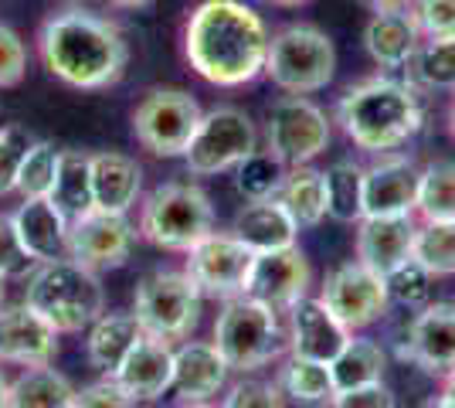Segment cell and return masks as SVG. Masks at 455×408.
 Listing matches in <instances>:
<instances>
[{
	"label": "cell",
	"mask_w": 455,
	"mask_h": 408,
	"mask_svg": "<svg viewBox=\"0 0 455 408\" xmlns=\"http://www.w3.org/2000/svg\"><path fill=\"white\" fill-rule=\"evenodd\" d=\"M268 35L262 14L245 0H201L184 24V59L218 89H242L266 76Z\"/></svg>",
	"instance_id": "cell-1"
},
{
	"label": "cell",
	"mask_w": 455,
	"mask_h": 408,
	"mask_svg": "<svg viewBox=\"0 0 455 408\" xmlns=\"http://www.w3.org/2000/svg\"><path fill=\"white\" fill-rule=\"evenodd\" d=\"M38 59L58 82L99 92L126 76L130 41L116 20L85 7H65L38 28Z\"/></svg>",
	"instance_id": "cell-2"
},
{
	"label": "cell",
	"mask_w": 455,
	"mask_h": 408,
	"mask_svg": "<svg viewBox=\"0 0 455 408\" xmlns=\"http://www.w3.org/2000/svg\"><path fill=\"white\" fill-rule=\"evenodd\" d=\"M337 123L354 147L367 154H395L425 126V109L411 82L371 76L340 96Z\"/></svg>",
	"instance_id": "cell-3"
},
{
	"label": "cell",
	"mask_w": 455,
	"mask_h": 408,
	"mask_svg": "<svg viewBox=\"0 0 455 408\" xmlns=\"http://www.w3.org/2000/svg\"><path fill=\"white\" fill-rule=\"evenodd\" d=\"M24 303L48 320L58 333L89 331L95 320L106 313V290L99 272L85 269L65 259L38 262V269L28 276Z\"/></svg>",
	"instance_id": "cell-4"
},
{
	"label": "cell",
	"mask_w": 455,
	"mask_h": 408,
	"mask_svg": "<svg viewBox=\"0 0 455 408\" xmlns=\"http://www.w3.org/2000/svg\"><path fill=\"white\" fill-rule=\"evenodd\" d=\"M266 76L289 96H313L337 76L333 38L316 24H285L268 41Z\"/></svg>",
	"instance_id": "cell-5"
},
{
	"label": "cell",
	"mask_w": 455,
	"mask_h": 408,
	"mask_svg": "<svg viewBox=\"0 0 455 408\" xmlns=\"http://www.w3.org/2000/svg\"><path fill=\"white\" fill-rule=\"evenodd\" d=\"M214 228V204L204 188L167 180L143 197L140 232L147 242L167 252H188Z\"/></svg>",
	"instance_id": "cell-6"
},
{
	"label": "cell",
	"mask_w": 455,
	"mask_h": 408,
	"mask_svg": "<svg viewBox=\"0 0 455 408\" xmlns=\"http://www.w3.org/2000/svg\"><path fill=\"white\" fill-rule=\"evenodd\" d=\"M283 327H279V310L251 296H235L225 300V307L214 320V348L225 357L231 371H259L268 361L283 354Z\"/></svg>",
	"instance_id": "cell-7"
},
{
	"label": "cell",
	"mask_w": 455,
	"mask_h": 408,
	"mask_svg": "<svg viewBox=\"0 0 455 408\" xmlns=\"http://www.w3.org/2000/svg\"><path fill=\"white\" fill-rule=\"evenodd\" d=\"M201 303L204 292L197 290V283L180 269H160L150 272L140 286H136L133 316L143 327V333L160 337V340H188L201 324Z\"/></svg>",
	"instance_id": "cell-8"
},
{
	"label": "cell",
	"mask_w": 455,
	"mask_h": 408,
	"mask_svg": "<svg viewBox=\"0 0 455 408\" xmlns=\"http://www.w3.org/2000/svg\"><path fill=\"white\" fill-rule=\"evenodd\" d=\"M201 116H204V109L197 106V99L190 92L173 89V85H156L136 102L133 136L153 156H167V160L184 156L197 133Z\"/></svg>",
	"instance_id": "cell-9"
},
{
	"label": "cell",
	"mask_w": 455,
	"mask_h": 408,
	"mask_svg": "<svg viewBox=\"0 0 455 408\" xmlns=\"http://www.w3.org/2000/svg\"><path fill=\"white\" fill-rule=\"evenodd\" d=\"M251 150H259V130L251 116L238 106H214L197 123L184 164L194 177H214L235 171Z\"/></svg>",
	"instance_id": "cell-10"
},
{
	"label": "cell",
	"mask_w": 455,
	"mask_h": 408,
	"mask_svg": "<svg viewBox=\"0 0 455 408\" xmlns=\"http://www.w3.org/2000/svg\"><path fill=\"white\" fill-rule=\"evenodd\" d=\"M330 136H333L330 119L313 99L283 96L268 109L266 150H272L285 167L313 164L330 147Z\"/></svg>",
	"instance_id": "cell-11"
},
{
	"label": "cell",
	"mask_w": 455,
	"mask_h": 408,
	"mask_svg": "<svg viewBox=\"0 0 455 408\" xmlns=\"http://www.w3.org/2000/svg\"><path fill=\"white\" fill-rule=\"evenodd\" d=\"M320 300L326 303V310L340 320L350 333L367 331L371 324H378L380 316L391 307L387 296V283L384 276L374 269H367L363 262H343L326 276L320 290Z\"/></svg>",
	"instance_id": "cell-12"
},
{
	"label": "cell",
	"mask_w": 455,
	"mask_h": 408,
	"mask_svg": "<svg viewBox=\"0 0 455 408\" xmlns=\"http://www.w3.org/2000/svg\"><path fill=\"white\" fill-rule=\"evenodd\" d=\"M188 272L190 279L197 283V290L214 300H235L245 292L248 269L255 252L242 245L231 232H214L211 228L201 242H194L188 252Z\"/></svg>",
	"instance_id": "cell-13"
},
{
	"label": "cell",
	"mask_w": 455,
	"mask_h": 408,
	"mask_svg": "<svg viewBox=\"0 0 455 408\" xmlns=\"http://www.w3.org/2000/svg\"><path fill=\"white\" fill-rule=\"evenodd\" d=\"M133 242L136 228L126 214L92 208L76 221H68V259L92 272L126 266Z\"/></svg>",
	"instance_id": "cell-14"
},
{
	"label": "cell",
	"mask_w": 455,
	"mask_h": 408,
	"mask_svg": "<svg viewBox=\"0 0 455 408\" xmlns=\"http://www.w3.org/2000/svg\"><path fill=\"white\" fill-rule=\"evenodd\" d=\"M309 283H313V269L306 252L299 245H285L275 252H255L242 296H251L272 310L285 313L309 292Z\"/></svg>",
	"instance_id": "cell-15"
},
{
	"label": "cell",
	"mask_w": 455,
	"mask_h": 408,
	"mask_svg": "<svg viewBox=\"0 0 455 408\" xmlns=\"http://www.w3.org/2000/svg\"><path fill=\"white\" fill-rule=\"evenodd\" d=\"M398 357L435 378L455 371V303H425L408 324Z\"/></svg>",
	"instance_id": "cell-16"
},
{
	"label": "cell",
	"mask_w": 455,
	"mask_h": 408,
	"mask_svg": "<svg viewBox=\"0 0 455 408\" xmlns=\"http://www.w3.org/2000/svg\"><path fill=\"white\" fill-rule=\"evenodd\" d=\"M58 354V331L28 303L0 307V364L41 368Z\"/></svg>",
	"instance_id": "cell-17"
},
{
	"label": "cell",
	"mask_w": 455,
	"mask_h": 408,
	"mask_svg": "<svg viewBox=\"0 0 455 408\" xmlns=\"http://www.w3.org/2000/svg\"><path fill=\"white\" fill-rule=\"evenodd\" d=\"M285 313H289V337H285L289 344L285 348L296 357H309V361L330 364L347 348V340L354 337L333 313L326 310V303H323L320 296L316 300L303 296L299 303H292Z\"/></svg>",
	"instance_id": "cell-18"
},
{
	"label": "cell",
	"mask_w": 455,
	"mask_h": 408,
	"mask_svg": "<svg viewBox=\"0 0 455 408\" xmlns=\"http://www.w3.org/2000/svg\"><path fill=\"white\" fill-rule=\"evenodd\" d=\"M418 164L404 154H380L363 174V218L411 214L418 201Z\"/></svg>",
	"instance_id": "cell-19"
},
{
	"label": "cell",
	"mask_w": 455,
	"mask_h": 408,
	"mask_svg": "<svg viewBox=\"0 0 455 408\" xmlns=\"http://www.w3.org/2000/svg\"><path fill=\"white\" fill-rule=\"evenodd\" d=\"M415 214H380V218H361L357 221V262L378 276L411 259L415 249Z\"/></svg>",
	"instance_id": "cell-20"
},
{
	"label": "cell",
	"mask_w": 455,
	"mask_h": 408,
	"mask_svg": "<svg viewBox=\"0 0 455 408\" xmlns=\"http://www.w3.org/2000/svg\"><path fill=\"white\" fill-rule=\"evenodd\" d=\"M109 378H116L119 388L126 391L133 402H156V398H164V391H171L173 348L160 337L143 333L136 340V348L126 354V361Z\"/></svg>",
	"instance_id": "cell-21"
},
{
	"label": "cell",
	"mask_w": 455,
	"mask_h": 408,
	"mask_svg": "<svg viewBox=\"0 0 455 408\" xmlns=\"http://www.w3.org/2000/svg\"><path fill=\"white\" fill-rule=\"evenodd\" d=\"M228 364L208 340H188L180 348H173V381L171 388L177 391L180 402H208L228 381Z\"/></svg>",
	"instance_id": "cell-22"
},
{
	"label": "cell",
	"mask_w": 455,
	"mask_h": 408,
	"mask_svg": "<svg viewBox=\"0 0 455 408\" xmlns=\"http://www.w3.org/2000/svg\"><path fill=\"white\" fill-rule=\"evenodd\" d=\"M14 218L20 245L35 262H52L68 255V218L58 212L52 197H24Z\"/></svg>",
	"instance_id": "cell-23"
},
{
	"label": "cell",
	"mask_w": 455,
	"mask_h": 408,
	"mask_svg": "<svg viewBox=\"0 0 455 408\" xmlns=\"http://www.w3.org/2000/svg\"><path fill=\"white\" fill-rule=\"evenodd\" d=\"M228 232L251 252H275L285 245H296L299 225L292 221V214L285 212L279 197H266V201H248L245 208L235 214Z\"/></svg>",
	"instance_id": "cell-24"
},
{
	"label": "cell",
	"mask_w": 455,
	"mask_h": 408,
	"mask_svg": "<svg viewBox=\"0 0 455 408\" xmlns=\"http://www.w3.org/2000/svg\"><path fill=\"white\" fill-rule=\"evenodd\" d=\"M143 195V167L119 150L92 154V201L99 212L130 214Z\"/></svg>",
	"instance_id": "cell-25"
},
{
	"label": "cell",
	"mask_w": 455,
	"mask_h": 408,
	"mask_svg": "<svg viewBox=\"0 0 455 408\" xmlns=\"http://www.w3.org/2000/svg\"><path fill=\"white\" fill-rule=\"evenodd\" d=\"M418 44H421V35L408 11L404 14H374L363 28V48L384 72L408 68Z\"/></svg>",
	"instance_id": "cell-26"
},
{
	"label": "cell",
	"mask_w": 455,
	"mask_h": 408,
	"mask_svg": "<svg viewBox=\"0 0 455 408\" xmlns=\"http://www.w3.org/2000/svg\"><path fill=\"white\" fill-rule=\"evenodd\" d=\"M140 337H143V327L136 324L133 313H102L89 327V340H85L89 364L102 374H116V368L126 361V354L136 348Z\"/></svg>",
	"instance_id": "cell-27"
},
{
	"label": "cell",
	"mask_w": 455,
	"mask_h": 408,
	"mask_svg": "<svg viewBox=\"0 0 455 408\" xmlns=\"http://www.w3.org/2000/svg\"><path fill=\"white\" fill-rule=\"evenodd\" d=\"M52 201L55 208L68 221L82 218L85 212H92V154L89 150H61L58 160V177L52 188Z\"/></svg>",
	"instance_id": "cell-28"
},
{
	"label": "cell",
	"mask_w": 455,
	"mask_h": 408,
	"mask_svg": "<svg viewBox=\"0 0 455 408\" xmlns=\"http://www.w3.org/2000/svg\"><path fill=\"white\" fill-rule=\"evenodd\" d=\"M279 201L299 228H316L326 218V177H323V171H316L313 164L289 167Z\"/></svg>",
	"instance_id": "cell-29"
},
{
	"label": "cell",
	"mask_w": 455,
	"mask_h": 408,
	"mask_svg": "<svg viewBox=\"0 0 455 408\" xmlns=\"http://www.w3.org/2000/svg\"><path fill=\"white\" fill-rule=\"evenodd\" d=\"M72 402H76V385L52 364H41V368H24L11 381L7 408H72Z\"/></svg>",
	"instance_id": "cell-30"
},
{
	"label": "cell",
	"mask_w": 455,
	"mask_h": 408,
	"mask_svg": "<svg viewBox=\"0 0 455 408\" xmlns=\"http://www.w3.org/2000/svg\"><path fill=\"white\" fill-rule=\"evenodd\" d=\"M330 371H333V388L337 391L374 385V381H384L387 354L371 337H350L347 348L330 361Z\"/></svg>",
	"instance_id": "cell-31"
},
{
	"label": "cell",
	"mask_w": 455,
	"mask_h": 408,
	"mask_svg": "<svg viewBox=\"0 0 455 408\" xmlns=\"http://www.w3.org/2000/svg\"><path fill=\"white\" fill-rule=\"evenodd\" d=\"M279 388L289 395L296 405L320 408L330 405V398L337 395L333 388V371L323 361H309V357H296L289 354V361L279 371Z\"/></svg>",
	"instance_id": "cell-32"
},
{
	"label": "cell",
	"mask_w": 455,
	"mask_h": 408,
	"mask_svg": "<svg viewBox=\"0 0 455 408\" xmlns=\"http://www.w3.org/2000/svg\"><path fill=\"white\" fill-rule=\"evenodd\" d=\"M363 174L367 167L354 160H337L326 167V214L340 225H357L363 218Z\"/></svg>",
	"instance_id": "cell-33"
},
{
	"label": "cell",
	"mask_w": 455,
	"mask_h": 408,
	"mask_svg": "<svg viewBox=\"0 0 455 408\" xmlns=\"http://www.w3.org/2000/svg\"><path fill=\"white\" fill-rule=\"evenodd\" d=\"M415 212L421 221H452L455 218V160H435L418 174Z\"/></svg>",
	"instance_id": "cell-34"
},
{
	"label": "cell",
	"mask_w": 455,
	"mask_h": 408,
	"mask_svg": "<svg viewBox=\"0 0 455 408\" xmlns=\"http://www.w3.org/2000/svg\"><path fill=\"white\" fill-rule=\"evenodd\" d=\"M285 174L289 167L272 150H251L235 167V188L245 201H266V197H279Z\"/></svg>",
	"instance_id": "cell-35"
},
{
	"label": "cell",
	"mask_w": 455,
	"mask_h": 408,
	"mask_svg": "<svg viewBox=\"0 0 455 408\" xmlns=\"http://www.w3.org/2000/svg\"><path fill=\"white\" fill-rule=\"evenodd\" d=\"M418 262L435 276H455V218L452 221H421L415 228V249Z\"/></svg>",
	"instance_id": "cell-36"
},
{
	"label": "cell",
	"mask_w": 455,
	"mask_h": 408,
	"mask_svg": "<svg viewBox=\"0 0 455 408\" xmlns=\"http://www.w3.org/2000/svg\"><path fill=\"white\" fill-rule=\"evenodd\" d=\"M411 76L425 89L455 92V38L421 41L411 59Z\"/></svg>",
	"instance_id": "cell-37"
},
{
	"label": "cell",
	"mask_w": 455,
	"mask_h": 408,
	"mask_svg": "<svg viewBox=\"0 0 455 408\" xmlns=\"http://www.w3.org/2000/svg\"><path fill=\"white\" fill-rule=\"evenodd\" d=\"M58 160H61V150L48 140H35L28 147V154L20 160L18 171V195L20 197H52V188H55L58 177Z\"/></svg>",
	"instance_id": "cell-38"
},
{
	"label": "cell",
	"mask_w": 455,
	"mask_h": 408,
	"mask_svg": "<svg viewBox=\"0 0 455 408\" xmlns=\"http://www.w3.org/2000/svg\"><path fill=\"white\" fill-rule=\"evenodd\" d=\"M384 283H387L391 303L408 307V310H421V307L428 303V296H432V272L425 269L415 255L404 259L401 266H395V269L387 272Z\"/></svg>",
	"instance_id": "cell-39"
},
{
	"label": "cell",
	"mask_w": 455,
	"mask_h": 408,
	"mask_svg": "<svg viewBox=\"0 0 455 408\" xmlns=\"http://www.w3.org/2000/svg\"><path fill=\"white\" fill-rule=\"evenodd\" d=\"M35 269H38V262L20 245L14 218L0 212V279H28Z\"/></svg>",
	"instance_id": "cell-40"
},
{
	"label": "cell",
	"mask_w": 455,
	"mask_h": 408,
	"mask_svg": "<svg viewBox=\"0 0 455 408\" xmlns=\"http://www.w3.org/2000/svg\"><path fill=\"white\" fill-rule=\"evenodd\" d=\"M408 14L421 41L455 38V0H415Z\"/></svg>",
	"instance_id": "cell-41"
},
{
	"label": "cell",
	"mask_w": 455,
	"mask_h": 408,
	"mask_svg": "<svg viewBox=\"0 0 455 408\" xmlns=\"http://www.w3.org/2000/svg\"><path fill=\"white\" fill-rule=\"evenodd\" d=\"M31 143H35V140L28 136V130H20V126H4V123H0V197L18 191L20 160H24Z\"/></svg>",
	"instance_id": "cell-42"
},
{
	"label": "cell",
	"mask_w": 455,
	"mask_h": 408,
	"mask_svg": "<svg viewBox=\"0 0 455 408\" xmlns=\"http://www.w3.org/2000/svg\"><path fill=\"white\" fill-rule=\"evenodd\" d=\"M221 408H285V395L279 388V381L245 378L228 391Z\"/></svg>",
	"instance_id": "cell-43"
},
{
	"label": "cell",
	"mask_w": 455,
	"mask_h": 408,
	"mask_svg": "<svg viewBox=\"0 0 455 408\" xmlns=\"http://www.w3.org/2000/svg\"><path fill=\"white\" fill-rule=\"evenodd\" d=\"M28 76V44L11 24L0 20V89H14Z\"/></svg>",
	"instance_id": "cell-44"
},
{
	"label": "cell",
	"mask_w": 455,
	"mask_h": 408,
	"mask_svg": "<svg viewBox=\"0 0 455 408\" xmlns=\"http://www.w3.org/2000/svg\"><path fill=\"white\" fill-rule=\"evenodd\" d=\"M72 408H136V402L119 388L116 378L106 374V378H99V381L85 385V388H76Z\"/></svg>",
	"instance_id": "cell-45"
},
{
	"label": "cell",
	"mask_w": 455,
	"mask_h": 408,
	"mask_svg": "<svg viewBox=\"0 0 455 408\" xmlns=\"http://www.w3.org/2000/svg\"><path fill=\"white\" fill-rule=\"evenodd\" d=\"M326 408H398V398L384 381H374V385H361V388L337 391Z\"/></svg>",
	"instance_id": "cell-46"
},
{
	"label": "cell",
	"mask_w": 455,
	"mask_h": 408,
	"mask_svg": "<svg viewBox=\"0 0 455 408\" xmlns=\"http://www.w3.org/2000/svg\"><path fill=\"white\" fill-rule=\"evenodd\" d=\"M361 4L371 14H404V11H411L415 0H361Z\"/></svg>",
	"instance_id": "cell-47"
},
{
	"label": "cell",
	"mask_w": 455,
	"mask_h": 408,
	"mask_svg": "<svg viewBox=\"0 0 455 408\" xmlns=\"http://www.w3.org/2000/svg\"><path fill=\"white\" fill-rule=\"evenodd\" d=\"M113 11H150L156 0H106Z\"/></svg>",
	"instance_id": "cell-48"
},
{
	"label": "cell",
	"mask_w": 455,
	"mask_h": 408,
	"mask_svg": "<svg viewBox=\"0 0 455 408\" xmlns=\"http://www.w3.org/2000/svg\"><path fill=\"white\" fill-rule=\"evenodd\" d=\"M442 381H445V385H442V395H445V398H449V402L455 405V371H449Z\"/></svg>",
	"instance_id": "cell-49"
},
{
	"label": "cell",
	"mask_w": 455,
	"mask_h": 408,
	"mask_svg": "<svg viewBox=\"0 0 455 408\" xmlns=\"http://www.w3.org/2000/svg\"><path fill=\"white\" fill-rule=\"evenodd\" d=\"M7 402H11V381H7L4 371H0V408H7Z\"/></svg>",
	"instance_id": "cell-50"
},
{
	"label": "cell",
	"mask_w": 455,
	"mask_h": 408,
	"mask_svg": "<svg viewBox=\"0 0 455 408\" xmlns=\"http://www.w3.org/2000/svg\"><path fill=\"white\" fill-rule=\"evenodd\" d=\"M272 7H306V4H313V0H266Z\"/></svg>",
	"instance_id": "cell-51"
},
{
	"label": "cell",
	"mask_w": 455,
	"mask_h": 408,
	"mask_svg": "<svg viewBox=\"0 0 455 408\" xmlns=\"http://www.w3.org/2000/svg\"><path fill=\"white\" fill-rule=\"evenodd\" d=\"M425 408H455V405L445 398V395H435V398H428V402H425Z\"/></svg>",
	"instance_id": "cell-52"
},
{
	"label": "cell",
	"mask_w": 455,
	"mask_h": 408,
	"mask_svg": "<svg viewBox=\"0 0 455 408\" xmlns=\"http://www.w3.org/2000/svg\"><path fill=\"white\" fill-rule=\"evenodd\" d=\"M449 133H452V140H455V99H452V106H449Z\"/></svg>",
	"instance_id": "cell-53"
},
{
	"label": "cell",
	"mask_w": 455,
	"mask_h": 408,
	"mask_svg": "<svg viewBox=\"0 0 455 408\" xmlns=\"http://www.w3.org/2000/svg\"><path fill=\"white\" fill-rule=\"evenodd\" d=\"M4 300H7V279H0V307H4Z\"/></svg>",
	"instance_id": "cell-54"
},
{
	"label": "cell",
	"mask_w": 455,
	"mask_h": 408,
	"mask_svg": "<svg viewBox=\"0 0 455 408\" xmlns=\"http://www.w3.org/2000/svg\"><path fill=\"white\" fill-rule=\"evenodd\" d=\"M184 408H214V405H208V402H184Z\"/></svg>",
	"instance_id": "cell-55"
},
{
	"label": "cell",
	"mask_w": 455,
	"mask_h": 408,
	"mask_svg": "<svg viewBox=\"0 0 455 408\" xmlns=\"http://www.w3.org/2000/svg\"><path fill=\"white\" fill-rule=\"evenodd\" d=\"M68 4H76V0H68Z\"/></svg>",
	"instance_id": "cell-56"
}]
</instances>
